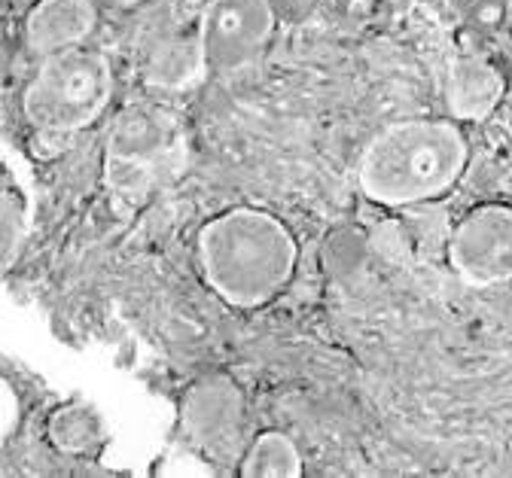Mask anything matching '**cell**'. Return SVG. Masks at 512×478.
I'll use <instances>...</instances> for the list:
<instances>
[{
    "instance_id": "1",
    "label": "cell",
    "mask_w": 512,
    "mask_h": 478,
    "mask_svg": "<svg viewBox=\"0 0 512 478\" xmlns=\"http://www.w3.org/2000/svg\"><path fill=\"white\" fill-rule=\"evenodd\" d=\"M296 238L269 211L235 208L199 232V256L214 293L235 308L275 299L293 278Z\"/></svg>"
},
{
    "instance_id": "2",
    "label": "cell",
    "mask_w": 512,
    "mask_h": 478,
    "mask_svg": "<svg viewBox=\"0 0 512 478\" xmlns=\"http://www.w3.org/2000/svg\"><path fill=\"white\" fill-rule=\"evenodd\" d=\"M470 159L458 125L442 119H406L378 131L360 156V189L388 208L430 201L452 189Z\"/></svg>"
},
{
    "instance_id": "3",
    "label": "cell",
    "mask_w": 512,
    "mask_h": 478,
    "mask_svg": "<svg viewBox=\"0 0 512 478\" xmlns=\"http://www.w3.org/2000/svg\"><path fill=\"white\" fill-rule=\"evenodd\" d=\"M113 92L110 61L92 49L49 55L25 92V116L46 134H71L92 125Z\"/></svg>"
},
{
    "instance_id": "4",
    "label": "cell",
    "mask_w": 512,
    "mask_h": 478,
    "mask_svg": "<svg viewBox=\"0 0 512 478\" xmlns=\"http://www.w3.org/2000/svg\"><path fill=\"white\" fill-rule=\"evenodd\" d=\"M180 144L174 113L138 104L119 113L104 153V183L125 204H141Z\"/></svg>"
},
{
    "instance_id": "5",
    "label": "cell",
    "mask_w": 512,
    "mask_h": 478,
    "mask_svg": "<svg viewBox=\"0 0 512 478\" xmlns=\"http://www.w3.org/2000/svg\"><path fill=\"white\" fill-rule=\"evenodd\" d=\"M196 31L205 67L217 74H235L272 40L275 10L269 0H208Z\"/></svg>"
},
{
    "instance_id": "6",
    "label": "cell",
    "mask_w": 512,
    "mask_h": 478,
    "mask_svg": "<svg viewBox=\"0 0 512 478\" xmlns=\"http://www.w3.org/2000/svg\"><path fill=\"white\" fill-rule=\"evenodd\" d=\"M448 259L455 271L476 284L491 287L512 278V208L482 204L473 208L452 232Z\"/></svg>"
},
{
    "instance_id": "7",
    "label": "cell",
    "mask_w": 512,
    "mask_h": 478,
    "mask_svg": "<svg viewBox=\"0 0 512 478\" xmlns=\"http://www.w3.org/2000/svg\"><path fill=\"white\" fill-rule=\"evenodd\" d=\"M241 390L223 378H205L186 393L183 402V427L186 436L196 442L202 451L226 457L238 445V427H241Z\"/></svg>"
},
{
    "instance_id": "8",
    "label": "cell",
    "mask_w": 512,
    "mask_h": 478,
    "mask_svg": "<svg viewBox=\"0 0 512 478\" xmlns=\"http://www.w3.org/2000/svg\"><path fill=\"white\" fill-rule=\"evenodd\" d=\"M98 10L92 0H37L25 16V46L34 55H58L80 46L95 28Z\"/></svg>"
},
{
    "instance_id": "9",
    "label": "cell",
    "mask_w": 512,
    "mask_h": 478,
    "mask_svg": "<svg viewBox=\"0 0 512 478\" xmlns=\"http://www.w3.org/2000/svg\"><path fill=\"white\" fill-rule=\"evenodd\" d=\"M503 89H506V83L491 61L473 58V55L458 58V61H452L448 77H445L448 113L461 122H482L500 104Z\"/></svg>"
},
{
    "instance_id": "10",
    "label": "cell",
    "mask_w": 512,
    "mask_h": 478,
    "mask_svg": "<svg viewBox=\"0 0 512 478\" xmlns=\"http://www.w3.org/2000/svg\"><path fill=\"white\" fill-rule=\"evenodd\" d=\"M205 67L199 31H177L168 28L156 34L144 55V83L153 89H186L196 83Z\"/></svg>"
},
{
    "instance_id": "11",
    "label": "cell",
    "mask_w": 512,
    "mask_h": 478,
    "mask_svg": "<svg viewBox=\"0 0 512 478\" xmlns=\"http://www.w3.org/2000/svg\"><path fill=\"white\" fill-rule=\"evenodd\" d=\"M244 478H296L302 475V457L290 436L284 433H263L250 445L241 460Z\"/></svg>"
},
{
    "instance_id": "12",
    "label": "cell",
    "mask_w": 512,
    "mask_h": 478,
    "mask_svg": "<svg viewBox=\"0 0 512 478\" xmlns=\"http://www.w3.org/2000/svg\"><path fill=\"white\" fill-rule=\"evenodd\" d=\"M49 436L61 451L83 454V451L98 445L101 424H98V418L89 412V408L68 405V408H61V412H55V418L49 421Z\"/></svg>"
},
{
    "instance_id": "13",
    "label": "cell",
    "mask_w": 512,
    "mask_h": 478,
    "mask_svg": "<svg viewBox=\"0 0 512 478\" xmlns=\"http://www.w3.org/2000/svg\"><path fill=\"white\" fill-rule=\"evenodd\" d=\"M0 232H4V265L10 268L16 262V253H19L22 238L28 232L25 198L13 186L4 189V223H0Z\"/></svg>"
},
{
    "instance_id": "14",
    "label": "cell",
    "mask_w": 512,
    "mask_h": 478,
    "mask_svg": "<svg viewBox=\"0 0 512 478\" xmlns=\"http://www.w3.org/2000/svg\"><path fill=\"white\" fill-rule=\"evenodd\" d=\"M110 7H116V10H135L141 0H107Z\"/></svg>"
},
{
    "instance_id": "15",
    "label": "cell",
    "mask_w": 512,
    "mask_h": 478,
    "mask_svg": "<svg viewBox=\"0 0 512 478\" xmlns=\"http://www.w3.org/2000/svg\"><path fill=\"white\" fill-rule=\"evenodd\" d=\"M37 0H13V10H22V7H34Z\"/></svg>"
}]
</instances>
